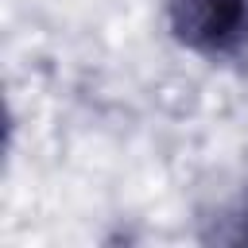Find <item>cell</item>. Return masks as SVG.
Instances as JSON below:
<instances>
[{
  "instance_id": "1",
  "label": "cell",
  "mask_w": 248,
  "mask_h": 248,
  "mask_svg": "<svg viewBox=\"0 0 248 248\" xmlns=\"http://www.w3.org/2000/svg\"><path fill=\"white\" fill-rule=\"evenodd\" d=\"M170 23L194 50L229 54L248 43V0H170Z\"/></svg>"
}]
</instances>
